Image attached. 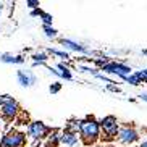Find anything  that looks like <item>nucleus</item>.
<instances>
[{
  "instance_id": "nucleus-1",
  "label": "nucleus",
  "mask_w": 147,
  "mask_h": 147,
  "mask_svg": "<svg viewBox=\"0 0 147 147\" xmlns=\"http://www.w3.org/2000/svg\"><path fill=\"white\" fill-rule=\"evenodd\" d=\"M79 139L87 146H92L102 138V131L99 126V120H95L92 115H87L84 120H81L79 123Z\"/></svg>"
},
{
  "instance_id": "nucleus-2",
  "label": "nucleus",
  "mask_w": 147,
  "mask_h": 147,
  "mask_svg": "<svg viewBox=\"0 0 147 147\" xmlns=\"http://www.w3.org/2000/svg\"><path fill=\"white\" fill-rule=\"evenodd\" d=\"M0 99H2L0 115H2L5 120H15V118L20 115V112H21V107H20V104H18V100L13 99V97L8 95V94L0 95Z\"/></svg>"
},
{
  "instance_id": "nucleus-3",
  "label": "nucleus",
  "mask_w": 147,
  "mask_h": 147,
  "mask_svg": "<svg viewBox=\"0 0 147 147\" xmlns=\"http://www.w3.org/2000/svg\"><path fill=\"white\" fill-rule=\"evenodd\" d=\"M99 126H100V131L104 134V138L107 141H113L117 139L118 136V131H120V121H118L117 117L113 115H107V117L100 118L99 120Z\"/></svg>"
},
{
  "instance_id": "nucleus-4",
  "label": "nucleus",
  "mask_w": 147,
  "mask_h": 147,
  "mask_svg": "<svg viewBox=\"0 0 147 147\" xmlns=\"http://www.w3.org/2000/svg\"><path fill=\"white\" fill-rule=\"evenodd\" d=\"M26 133H28V136H29V139H32L34 142H40V141L49 138V134L52 133V128L47 126L40 120H34L28 125Z\"/></svg>"
},
{
  "instance_id": "nucleus-5",
  "label": "nucleus",
  "mask_w": 147,
  "mask_h": 147,
  "mask_svg": "<svg viewBox=\"0 0 147 147\" xmlns=\"http://www.w3.org/2000/svg\"><path fill=\"white\" fill-rule=\"evenodd\" d=\"M141 139V133H139L134 126L131 125H123L120 126V131H118L117 141L123 146H133V144L139 142Z\"/></svg>"
},
{
  "instance_id": "nucleus-6",
  "label": "nucleus",
  "mask_w": 147,
  "mask_h": 147,
  "mask_svg": "<svg viewBox=\"0 0 147 147\" xmlns=\"http://www.w3.org/2000/svg\"><path fill=\"white\" fill-rule=\"evenodd\" d=\"M99 71H104L105 76H107V74H115V76H118L120 79H125L126 76L131 74L133 69H131V66H128L126 63H123V61L112 60L110 63H107L105 66H102Z\"/></svg>"
},
{
  "instance_id": "nucleus-7",
  "label": "nucleus",
  "mask_w": 147,
  "mask_h": 147,
  "mask_svg": "<svg viewBox=\"0 0 147 147\" xmlns=\"http://www.w3.org/2000/svg\"><path fill=\"white\" fill-rule=\"evenodd\" d=\"M26 134L21 131H8L0 138V147H24Z\"/></svg>"
},
{
  "instance_id": "nucleus-8",
  "label": "nucleus",
  "mask_w": 147,
  "mask_h": 147,
  "mask_svg": "<svg viewBox=\"0 0 147 147\" xmlns=\"http://www.w3.org/2000/svg\"><path fill=\"white\" fill-rule=\"evenodd\" d=\"M60 44L65 47V50H71V52H76V53H82V55H94L97 57L99 53L91 50V49H87L84 44L78 42V40H73V39H60Z\"/></svg>"
},
{
  "instance_id": "nucleus-9",
  "label": "nucleus",
  "mask_w": 147,
  "mask_h": 147,
  "mask_svg": "<svg viewBox=\"0 0 147 147\" xmlns=\"http://www.w3.org/2000/svg\"><path fill=\"white\" fill-rule=\"evenodd\" d=\"M16 78H18V82H20L23 87H31L37 82V76H36L32 71H29V69H18Z\"/></svg>"
},
{
  "instance_id": "nucleus-10",
  "label": "nucleus",
  "mask_w": 147,
  "mask_h": 147,
  "mask_svg": "<svg viewBox=\"0 0 147 147\" xmlns=\"http://www.w3.org/2000/svg\"><path fill=\"white\" fill-rule=\"evenodd\" d=\"M81 144L78 133H69V131H61L60 136V146L63 147H78Z\"/></svg>"
},
{
  "instance_id": "nucleus-11",
  "label": "nucleus",
  "mask_w": 147,
  "mask_h": 147,
  "mask_svg": "<svg viewBox=\"0 0 147 147\" xmlns=\"http://www.w3.org/2000/svg\"><path fill=\"white\" fill-rule=\"evenodd\" d=\"M0 61L8 63V65H21V63H24V57L13 55V53H0Z\"/></svg>"
},
{
  "instance_id": "nucleus-12",
  "label": "nucleus",
  "mask_w": 147,
  "mask_h": 147,
  "mask_svg": "<svg viewBox=\"0 0 147 147\" xmlns=\"http://www.w3.org/2000/svg\"><path fill=\"white\" fill-rule=\"evenodd\" d=\"M55 68L60 71L61 74V79H66V81H71L73 79V73H71V66L68 65V63H65V61H58L55 65Z\"/></svg>"
},
{
  "instance_id": "nucleus-13",
  "label": "nucleus",
  "mask_w": 147,
  "mask_h": 147,
  "mask_svg": "<svg viewBox=\"0 0 147 147\" xmlns=\"http://www.w3.org/2000/svg\"><path fill=\"white\" fill-rule=\"evenodd\" d=\"M31 58H32V63H34V66H45L49 61V53L47 52H34L32 55H31Z\"/></svg>"
},
{
  "instance_id": "nucleus-14",
  "label": "nucleus",
  "mask_w": 147,
  "mask_h": 147,
  "mask_svg": "<svg viewBox=\"0 0 147 147\" xmlns=\"http://www.w3.org/2000/svg\"><path fill=\"white\" fill-rule=\"evenodd\" d=\"M60 136H61L60 129H52V133L49 134L47 138V147H60Z\"/></svg>"
},
{
  "instance_id": "nucleus-15",
  "label": "nucleus",
  "mask_w": 147,
  "mask_h": 147,
  "mask_svg": "<svg viewBox=\"0 0 147 147\" xmlns=\"http://www.w3.org/2000/svg\"><path fill=\"white\" fill-rule=\"evenodd\" d=\"M112 61V58L108 55H104V53H99L97 57H94L92 58V63H94V68H97V69H100L102 66H105L107 63H110Z\"/></svg>"
},
{
  "instance_id": "nucleus-16",
  "label": "nucleus",
  "mask_w": 147,
  "mask_h": 147,
  "mask_svg": "<svg viewBox=\"0 0 147 147\" xmlns=\"http://www.w3.org/2000/svg\"><path fill=\"white\" fill-rule=\"evenodd\" d=\"M79 123H81V120H79V118H69V120L65 123V128H63V131L78 133V131H79Z\"/></svg>"
},
{
  "instance_id": "nucleus-17",
  "label": "nucleus",
  "mask_w": 147,
  "mask_h": 147,
  "mask_svg": "<svg viewBox=\"0 0 147 147\" xmlns=\"http://www.w3.org/2000/svg\"><path fill=\"white\" fill-rule=\"evenodd\" d=\"M47 53H50V55H55V57H58V58H61V60L65 61H68L71 57H69V52H66V50H58V49H47Z\"/></svg>"
},
{
  "instance_id": "nucleus-18",
  "label": "nucleus",
  "mask_w": 147,
  "mask_h": 147,
  "mask_svg": "<svg viewBox=\"0 0 147 147\" xmlns=\"http://www.w3.org/2000/svg\"><path fill=\"white\" fill-rule=\"evenodd\" d=\"M42 29H44V34H45L47 39H55L57 36H58V31L53 26H42Z\"/></svg>"
},
{
  "instance_id": "nucleus-19",
  "label": "nucleus",
  "mask_w": 147,
  "mask_h": 147,
  "mask_svg": "<svg viewBox=\"0 0 147 147\" xmlns=\"http://www.w3.org/2000/svg\"><path fill=\"white\" fill-rule=\"evenodd\" d=\"M76 69L81 71V73H89V74H92V76H94L95 73H99V69L94 68V66H91V65H78Z\"/></svg>"
},
{
  "instance_id": "nucleus-20",
  "label": "nucleus",
  "mask_w": 147,
  "mask_h": 147,
  "mask_svg": "<svg viewBox=\"0 0 147 147\" xmlns=\"http://www.w3.org/2000/svg\"><path fill=\"white\" fill-rule=\"evenodd\" d=\"M123 81H126L128 84H131V86H141V84H142V82H141V79L138 78V74H136V73H131L129 76H126Z\"/></svg>"
},
{
  "instance_id": "nucleus-21",
  "label": "nucleus",
  "mask_w": 147,
  "mask_h": 147,
  "mask_svg": "<svg viewBox=\"0 0 147 147\" xmlns=\"http://www.w3.org/2000/svg\"><path fill=\"white\" fill-rule=\"evenodd\" d=\"M40 20H42L44 26H52V23H53V16L50 13H47V11H44V13L40 15Z\"/></svg>"
},
{
  "instance_id": "nucleus-22",
  "label": "nucleus",
  "mask_w": 147,
  "mask_h": 147,
  "mask_svg": "<svg viewBox=\"0 0 147 147\" xmlns=\"http://www.w3.org/2000/svg\"><path fill=\"white\" fill-rule=\"evenodd\" d=\"M60 91H61V82H58V81L52 82L50 87H49V92H50V94H58Z\"/></svg>"
},
{
  "instance_id": "nucleus-23",
  "label": "nucleus",
  "mask_w": 147,
  "mask_h": 147,
  "mask_svg": "<svg viewBox=\"0 0 147 147\" xmlns=\"http://www.w3.org/2000/svg\"><path fill=\"white\" fill-rule=\"evenodd\" d=\"M94 78L95 79H100V81H104V82H107V84H113V82H115V81H112V79L108 78V76H105L104 73H95ZM115 84H117V82H115Z\"/></svg>"
},
{
  "instance_id": "nucleus-24",
  "label": "nucleus",
  "mask_w": 147,
  "mask_h": 147,
  "mask_svg": "<svg viewBox=\"0 0 147 147\" xmlns=\"http://www.w3.org/2000/svg\"><path fill=\"white\" fill-rule=\"evenodd\" d=\"M26 7L29 10H36V8H40V3L39 0H26Z\"/></svg>"
},
{
  "instance_id": "nucleus-25",
  "label": "nucleus",
  "mask_w": 147,
  "mask_h": 147,
  "mask_svg": "<svg viewBox=\"0 0 147 147\" xmlns=\"http://www.w3.org/2000/svg\"><path fill=\"white\" fill-rule=\"evenodd\" d=\"M134 73L138 74V78L141 79V82H144L147 79V69H141V71H134Z\"/></svg>"
},
{
  "instance_id": "nucleus-26",
  "label": "nucleus",
  "mask_w": 147,
  "mask_h": 147,
  "mask_svg": "<svg viewBox=\"0 0 147 147\" xmlns=\"http://www.w3.org/2000/svg\"><path fill=\"white\" fill-rule=\"evenodd\" d=\"M45 68L49 69V73H52L53 76H57V78H60V79H61V74H60V71H58V69H57L55 66H47V65H45Z\"/></svg>"
},
{
  "instance_id": "nucleus-27",
  "label": "nucleus",
  "mask_w": 147,
  "mask_h": 147,
  "mask_svg": "<svg viewBox=\"0 0 147 147\" xmlns=\"http://www.w3.org/2000/svg\"><path fill=\"white\" fill-rule=\"evenodd\" d=\"M105 87H107L110 92H117V94H120V92H121V89L117 86V84H115V82H113V84H107Z\"/></svg>"
},
{
  "instance_id": "nucleus-28",
  "label": "nucleus",
  "mask_w": 147,
  "mask_h": 147,
  "mask_svg": "<svg viewBox=\"0 0 147 147\" xmlns=\"http://www.w3.org/2000/svg\"><path fill=\"white\" fill-rule=\"evenodd\" d=\"M44 13V10L42 8H36V10H31V16H39L40 18V15Z\"/></svg>"
},
{
  "instance_id": "nucleus-29",
  "label": "nucleus",
  "mask_w": 147,
  "mask_h": 147,
  "mask_svg": "<svg viewBox=\"0 0 147 147\" xmlns=\"http://www.w3.org/2000/svg\"><path fill=\"white\" fill-rule=\"evenodd\" d=\"M139 99L142 100V102H147V92H141V94L138 95Z\"/></svg>"
},
{
  "instance_id": "nucleus-30",
  "label": "nucleus",
  "mask_w": 147,
  "mask_h": 147,
  "mask_svg": "<svg viewBox=\"0 0 147 147\" xmlns=\"http://www.w3.org/2000/svg\"><path fill=\"white\" fill-rule=\"evenodd\" d=\"M139 147H147V138H144L142 141H141V144H139Z\"/></svg>"
},
{
  "instance_id": "nucleus-31",
  "label": "nucleus",
  "mask_w": 147,
  "mask_h": 147,
  "mask_svg": "<svg viewBox=\"0 0 147 147\" xmlns=\"http://www.w3.org/2000/svg\"><path fill=\"white\" fill-rule=\"evenodd\" d=\"M2 11H3V3H0V15H2Z\"/></svg>"
},
{
  "instance_id": "nucleus-32",
  "label": "nucleus",
  "mask_w": 147,
  "mask_h": 147,
  "mask_svg": "<svg viewBox=\"0 0 147 147\" xmlns=\"http://www.w3.org/2000/svg\"><path fill=\"white\" fill-rule=\"evenodd\" d=\"M105 147H120V146H115V144H108V146H105Z\"/></svg>"
},
{
  "instance_id": "nucleus-33",
  "label": "nucleus",
  "mask_w": 147,
  "mask_h": 147,
  "mask_svg": "<svg viewBox=\"0 0 147 147\" xmlns=\"http://www.w3.org/2000/svg\"><path fill=\"white\" fill-rule=\"evenodd\" d=\"M142 55H147V49H144V50H142Z\"/></svg>"
},
{
  "instance_id": "nucleus-34",
  "label": "nucleus",
  "mask_w": 147,
  "mask_h": 147,
  "mask_svg": "<svg viewBox=\"0 0 147 147\" xmlns=\"http://www.w3.org/2000/svg\"><path fill=\"white\" fill-rule=\"evenodd\" d=\"M144 84H147V79H146V81H144Z\"/></svg>"
}]
</instances>
